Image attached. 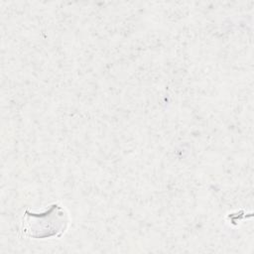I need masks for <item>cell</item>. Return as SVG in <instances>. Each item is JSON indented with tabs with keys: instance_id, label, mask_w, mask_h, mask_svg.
Returning a JSON list of instances; mask_svg holds the SVG:
<instances>
[{
	"instance_id": "1",
	"label": "cell",
	"mask_w": 254,
	"mask_h": 254,
	"mask_svg": "<svg viewBox=\"0 0 254 254\" xmlns=\"http://www.w3.org/2000/svg\"><path fill=\"white\" fill-rule=\"evenodd\" d=\"M68 219L65 210L59 204H53L44 213H34L25 211L22 231L25 236L44 239L50 237H60L65 231Z\"/></svg>"
}]
</instances>
